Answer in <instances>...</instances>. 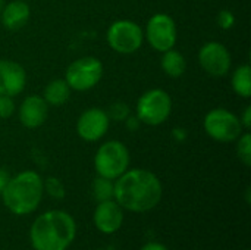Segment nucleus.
Here are the masks:
<instances>
[{
    "instance_id": "a211bd4d",
    "label": "nucleus",
    "mask_w": 251,
    "mask_h": 250,
    "mask_svg": "<svg viewBox=\"0 0 251 250\" xmlns=\"http://www.w3.org/2000/svg\"><path fill=\"white\" fill-rule=\"evenodd\" d=\"M232 88L234 91L244 97L249 99L251 96V68L250 65H243L240 68L235 69V72L232 74V80H231Z\"/></svg>"
},
{
    "instance_id": "f3484780",
    "label": "nucleus",
    "mask_w": 251,
    "mask_h": 250,
    "mask_svg": "<svg viewBox=\"0 0 251 250\" xmlns=\"http://www.w3.org/2000/svg\"><path fill=\"white\" fill-rule=\"evenodd\" d=\"M162 69L165 71L166 75L172 78H179L181 75H184L187 69L185 57L178 50H174V49L166 50L163 52V56H162Z\"/></svg>"
},
{
    "instance_id": "393cba45",
    "label": "nucleus",
    "mask_w": 251,
    "mask_h": 250,
    "mask_svg": "<svg viewBox=\"0 0 251 250\" xmlns=\"http://www.w3.org/2000/svg\"><path fill=\"white\" fill-rule=\"evenodd\" d=\"M240 121H241V124H243V127H244V130H250V127H251V106H247V108H246V111H244V113H243V118H241Z\"/></svg>"
},
{
    "instance_id": "4be33fe9",
    "label": "nucleus",
    "mask_w": 251,
    "mask_h": 250,
    "mask_svg": "<svg viewBox=\"0 0 251 250\" xmlns=\"http://www.w3.org/2000/svg\"><path fill=\"white\" fill-rule=\"evenodd\" d=\"M43 187L44 190L54 199H63L65 197V187L62 184V181L59 178L54 177H49L46 181H43Z\"/></svg>"
},
{
    "instance_id": "1a4fd4ad",
    "label": "nucleus",
    "mask_w": 251,
    "mask_h": 250,
    "mask_svg": "<svg viewBox=\"0 0 251 250\" xmlns=\"http://www.w3.org/2000/svg\"><path fill=\"white\" fill-rule=\"evenodd\" d=\"M176 25L175 21L166 13L153 15L146 27V38L149 44L157 52H166L174 49L176 43Z\"/></svg>"
},
{
    "instance_id": "6ab92c4d",
    "label": "nucleus",
    "mask_w": 251,
    "mask_h": 250,
    "mask_svg": "<svg viewBox=\"0 0 251 250\" xmlns=\"http://www.w3.org/2000/svg\"><path fill=\"white\" fill-rule=\"evenodd\" d=\"M113 189H115L113 180H109V178L99 175L93 183V196L99 203L106 202V200H112L113 199Z\"/></svg>"
},
{
    "instance_id": "2eb2a0df",
    "label": "nucleus",
    "mask_w": 251,
    "mask_h": 250,
    "mask_svg": "<svg viewBox=\"0 0 251 250\" xmlns=\"http://www.w3.org/2000/svg\"><path fill=\"white\" fill-rule=\"evenodd\" d=\"M29 15H31V9L28 3H25L24 0H13L4 4L0 13V19L4 28L10 31H16L21 29L28 22Z\"/></svg>"
},
{
    "instance_id": "7ed1b4c3",
    "label": "nucleus",
    "mask_w": 251,
    "mask_h": 250,
    "mask_svg": "<svg viewBox=\"0 0 251 250\" xmlns=\"http://www.w3.org/2000/svg\"><path fill=\"white\" fill-rule=\"evenodd\" d=\"M44 187L43 180L35 171H24L9 178L1 192L4 206L15 215H28L34 212L41 199Z\"/></svg>"
},
{
    "instance_id": "f257e3e1",
    "label": "nucleus",
    "mask_w": 251,
    "mask_h": 250,
    "mask_svg": "<svg viewBox=\"0 0 251 250\" xmlns=\"http://www.w3.org/2000/svg\"><path fill=\"white\" fill-rule=\"evenodd\" d=\"M163 194L162 183L156 174L147 169L125 171L115 181L113 200L129 212L143 214L154 209Z\"/></svg>"
},
{
    "instance_id": "423d86ee",
    "label": "nucleus",
    "mask_w": 251,
    "mask_h": 250,
    "mask_svg": "<svg viewBox=\"0 0 251 250\" xmlns=\"http://www.w3.org/2000/svg\"><path fill=\"white\" fill-rule=\"evenodd\" d=\"M203 125L207 136L221 143L237 141V139L244 133L240 118L224 108H216L207 112Z\"/></svg>"
},
{
    "instance_id": "39448f33",
    "label": "nucleus",
    "mask_w": 251,
    "mask_h": 250,
    "mask_svg": "<svg viewBox=\"0 0 251 250\" xmlns=\"http://www.w3.org/2000/svg\"><path fill=\"white\" fill-rule=\"evenodd\" d=\"M172 112V99L162 88L146 91L137 102V118L147 125L163 124Z\"/></svg>"
},
{
    "instance_id": "bb28decb",
    "label": "nucleus",
    "mask_w": 251,
    "mask_h": 250,
    "mask_svg": "<svg viewBox=\"0 0 251 250\" xmlns=\"http://www.w3.org/2000/svg\"><path fill=\"white\" fill-rule=\"evenodd\" d=\"M9 178H10V177H9L7 171L0 168V194H1V192H3V189L6 187V184H7Z\"/></svg>"
},
{
    "instance_id": "a878e982",
    "label": "nucleus",
    "mask_w": 251,
    "mask_h": 250,
    "mask_svg": "<svg viewBox=\"0 0 251 250\" xmlns=\"http://www.w3.org/2000/svg\"><path fill=\"white\" fill-rule=\"evenodd\" d=\"M125 122H126V127H128L129 130H132V131L137 130V128L140 127V124H141V121H140L137 116H131V115L125 119Z\"/></svg>"
},
{
    "instance_id": "5701e85b",
    "label": "nucleus",
    "mask_w": 251,
    "mask_h": 250,
    "mask_svg": "<svg viewBox=\"0 0 251 250\" xmlns=\"http://www.w3.org/2000/svg\"><path fill=\"white\" fill-rule=\"evenodd\" d=\"M15 112V103L13 97L0 94V118H9Z\"/></svg>"
},
{
    "instance_id": "4468645a",
    "label": "nucleus",
    "mask_w": 251,
    "mask_h": 250,
    "mask_svg": "<svg viewBox=\"0 0 251 250\" xmlns=\"http://www.w3.org/2000/svg\"><path fill=\"white\" fill-rule=\"evenodd\" d=\"M19 121L25 128H38L41 127L49 115V105L46 100L37 94H31L24 99L19 106Z\"/></svg>"
},
{
    "instance_id": "aec40b11",
    "label": "nucleus",
    "mask_w": 251,
    "mask_h": 250,
    "mask_svg": "<svg viewBox=\"0 0 251 250\" xmlns=\"http://www.w3.org/2000/svg\"><path fill=\"white\" fill-rule=\"evenodd\" d=\"M237 153L240 161L246 165H251V136L250 133H243L238 139H237Z\"/></svg>"
},
{
    "instance_id": "f03ea898",
    "label": "nucleus",
    "mask_w": 251,
    "mask_h": 250,
    "mask_svg": "<svg viewBox=\"0 0 251 250\" xmlns=\"http://www.w3.org/2000/svg\"><path fill=\"white\" fill-rule=\"evenodd\" d=\"M76 234L74 218L63 211L41 214L31 225L29 239L35 250H68Z\"/></svg>"
},
{
    "instance_id": "ddd939ff",
    "label": "nucleus",
    "mask_w": 251,
    "mask_h": 250,
    "mask_svg": "<svg viewBox=\"0 0 251 250\" xmlns=\"http://www.w3.org/2000/svg\"><path fill=\"white\" fill-rule=\"evenodd\" d=\"M94 225L103 234L116 233L124 222V209L118 205L116 200L100 202L94 211Z\"/></svg>"
},
{
    "instance_id": "c85d7f7f",
    "label": "nucleus",
    "mask_w": 251,
    "mask_h": 250,
    "mask_svg": "<svg viewBox=\"0 0 251 250\" xmlns=\"http://www.w3.org/2000/svg\"><path fill=\"white\" fill-rule=\"evenodd\" d=\"M3 7H4V0H0V13L3 10Z\"/></svg>"
},
{
    "instance_id": "dca6fc26",
    "label": "nucleus",
    "mask_w": 251,
    "mask_h": 250,
    "mask_svg": "<svg viewBox=\"0 0 251 250\" xmlns=\"http://www.w3.org/2000/svg\"><path fill=\"white\" fill-rule=\"evenodd\" d=\"M71 97V87L68 85V83L65 80H53L50 81L46 88H44V94L43 99L46 100V103L50 106H60L63 103H66Z\"/></svg>"
},
{
    "instance_id": "0eeeda50",
    "label": "nucleus",
    "mask_w": 251,
    "mask_h": 250,
    "mask_svg": "<svg viewBox=\"0 0 251 250\" xmlns=\"http://www.w3.org/2000/svg\"><path fill=\"white\" fill-rule=\"evenodd\" d=\"M106 40L110 49L116 53L131 55L143 46L144 31L137 22L129 19H121L109 27Z\"/></svg>"
},
{
    "instance_id": "9d476101",
    "label": "nucleus",
    "mask_w": 251,
    "mask_h": 250,
    "mask_svg": "<svg viewBox=\"0 0 251 250\" xmlns=\"http://www.w3.org/2000/svg\"><path fill=\"white\" fill-rule=\"evenodd\" d=\"M199 62L209 75L225 77L231 69V53L222 43L210 41L200 49Z\"/></svg>"
},
{
    "instance_id": "9b49d317",
    "label": "nucleus",
    "mask_w": 251,
    "mask_h": 250,
    "mask_svg": "<svg viewBox=\"0 0 251 250\" xmlns=\"http://www.w3.org/2000/svg\"><path fill=\"white\" fill-rule=\"evenodd\" d=\"M110 119L106 111L99 108L87 109L76 121V133L85 141H97L106 136Z\"/></svg>"
},
{
    "instance_id": "412c9836",
    "label": "nucleus",
    "mask_w": 251,
    "mask_h": 250,
    "mask_svg": "<svg viewBox=\"0 0 251 250\" xmlns=\"http://www.w3.org/2000/svg\"><path fill=\"white\" fill-rule=\"evenodd\" d=\"M109 119H113V121H125L129 115H131V111H129V106L124 102H115L109 106V111L106 112Z\"/></svg>"
},
{
    "instance_id": "20e7f679",
    "label": "nucleus",
    "mask_w": 251,
    "mask_h": 250,
    "mask_svg": "<svg viewBox=\"0 0 251 250\" xmlns=\"http://www.w3.org/2000/svg\"><path fill=\"white\" fill-rule=\"evenodd\" d=\"M129 167V152L126 146L118 140L103 143L94 158V168L100 177L116 180Z\"/></svg>"
},
{
    "instance_id": "cd10ccee",
    "label": "nucleus",
    "mask_w": 251,
    "mask_h": 250,
    "mask_svg": "<svg viewBox=\"0 0 251 250\" xmlns=\"http://www.w3.org/2000/svg\"><path fill=\"white\" fill-rule=\"evenodd\" d=\"M141 250H168L166 246H163V245H160V243H156V242H151V243H147V245H144Z\"/></svg>"
},
{
    "instance_id": "f8f14e48",
    "label": "nucleus",
    "mask_w": 251,
    "mask_h": 250,
    "mask_svg": "<svg viewBox=\"0 0 251 250\" xmlns=\"http://www.w3.org/2000/svg\"><path fill=\"white\" fill-rule=\"evenodd\" d=\"M25 84H26L25 69L13 60L0 59V94L15 97L24 91Z\"/></svg>"
},
{
    "instance_id": "b1692460",
    "label": "nucleus",
    "mask_w": 251,
    "mask_h": 250,
    "mask_svg": "<svg viewBox=\"0 0 251 250\" xmlns=\"http://www.w3.org/2000/svg\"><path fill=\"white\" fill-rule=\"evenodd\" d=\"M218 24L222 29H231L235 24V16L231 10H221L218 15Z\"/></svg>"
},
{
    "instance_id": "6e6552de",
    "label": "nucleus",
    "mask_w": 251,
    "mask_h": 250,
    "mask_svg": "<svg viewBox=\"0 0 251 250\" xmlns=\"http://www.w3.org/2000/svg\"><path fill=\"white\" fill-rule=\"evenodd\" d=\"M103 77V63L93 56L74 60L65 74V81L75 91H87L96 87Z\"/></svg>"
}]
</instances>
